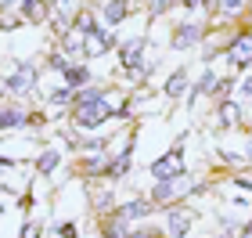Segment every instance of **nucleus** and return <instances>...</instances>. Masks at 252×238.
<instances>
[{
	"label": "nucleus",
	"mask_w": 252,
	"mask_h": 238,
	"mask_svg": "<svg viewBox=\"0 0 252 238\" xmlns=\"http://www.w3.org/2000/svg\"><path fill=\"white\" fill-rule=\"evenodd\" d=\"M184 87H188V76L184 72H173V76H169V83H166V94H180Z\"/></svg>",
	"instance_id": "obj_9"
},
{
	"label": "nucleus",
	"mask_w": 252,
	"mask_h": 238,
	"mask_svg": "<svg viewBox=\"0 0 252 238\" xmlns=\"http://www.w3.org/2000/svg\"><path fill=\"white\" fill-rule=\"evenodd\" d=\"M18 123H22V116H18L15 108H7V112H4V127H18Z\"/></svg>",
	"instance_id": "obj_16"
},
{
	"label": "nucleus",
	"mask_w": 252,
	"mask_h": 238,
	"mask_svg": "<svg viewBox=\"0 0 252 238\" xmlns=\"http://www.w3.org/2000/svg\"><path fill=\"white\" fill-rule=\"evenodd\" d=\"M22 238H36V224H29V228H22Z\"/></svg>",
	"instance_id": "obj_18"
},
{
	"label": "nucleus",
	"mask_w": 252,
	"mask_h": 238,
	"mask_svg": "<svg viewBox=\"0 0 252 238\" xmlns=\"http://www.w3.org/2000/svg\"><path fill=\"white\" fill-rule=\"evenodd\" d=\"M32 79H36V72H32L29 65H22V69L7 79V94H26V90L32 87Z\"/></svg>",
	"instance_id": "obj_2"
},
{
	"label": "nucleus",
	"mask_w": 252,
	"mask_h": 238,
	"mask_svg": "<svg viewBox=\"0 0 252 238\" xmlns=\"http://www.w3.org/2000/svg\"><path fill=\"white\" fill-rule=\"evenodd\" d=\"M242 90H245V98H252V79H245V87H242Z\"/></svg>",
	"instance_id": "obj_19"
},
{
	"label": "nucleus",
	"mask_w": 252,
	"mask_h": 238,
	"mask_svg": "<svg viewBox=\"0 0 252 238\" xmlns=\"http://www.w3.org/2000/svg\"><path fill=\"white\" fill-rule=\"evenodd\" d=\"M144 213H148V206H144V202H130V206H126V209L119 213V217L126 220V217H144Z\"/></svg>",
	"instance_id": "obj_11"
},
{
	"label": "nucleus",
	"mask_w": 252,
	"mask_h": 238,
	"mask_svg": "<svg viewBox=\"0 0 252 238\" xmlns=\"http://www.w3.org/2000/svg\"><path fill=\"white\" fill-rule=\"evenodd\" d=\"M242 7V0H223V11H238Z\"/></svg>",
	"instance_id": "obj_17"
},
{
	"label": "nucleus",
	"mask_w": 252,
	"mask_h": 238,
	"mask_svg": "<svg viewBox=\"0 0 252 238\" xmlns=\"http://www.w3.org/2000/svg\"><path fill=\"white\" fill-rule=\"evenodd\" d=\"M188 224H191V217H188L184 209H173V213H169V235H173V238L184 235V231H188Z\"/></svg>",
	"instance_id": "obj_5"
},
{
	"label": "nucleus",
	"mask_w": 252,
	"mask_h": 238,
	"mask_svg": "<svg viewBox=\"0 0 252 238\" xmlns=\"http://www.w3.org/2000/svg\"><path fill=\"white\" fill-rule=\"evenodd\" d=\"M180 170H184V163H180V155H166L155 163V177L166 180V177H180Z\"/></svg>",
	"instance_id": "obj_3"
},
{
	"label": "nucleus",
	"mask_w": 252,
	"mask_h": 238,
	"mask_svg": "<svg viewBox=\"0 0 252 238\" xmlns=\"http://www.w3.org/2000/svg\"><path fill=\"white\" fill-rule=\"evenodd\" d=\"M188 4H191V7H194V4H202V0H188Z\"/></svg>",
	"instance_id": "obj_20"
},
{
	"label": "nucleus",
	"mask_w": 252,
	"mask_h": 238,
	"mask_svg": "<svg viewBox=\"0 0 252 238\" xmlns=\"http://www.w3.org/2000/svg\"><path fill=\"white\" fill-rule=\"evenodd\" d=\"M105 116H108V101L105 98L79 101V105H76V123H79V127H97Z\"/></svg>",
	"instance_id": "obj_1"
},
{
	"label": "nucleus",
	"mask_w": 252,
	"mask_h": 238,
	"mask_svg": "<svg viewBox=\"0 0 252 238\" xmlns=\"http://www.w3.org/2000/svg\"><path fill=\"white\" fill-rule=\"evenodd\" d=\"M65 76L72 79V83H83V79H87V69H72V65H68V69H65Z\"/></svg>",
	"instance_id": "obj_14"
},
{
	"label": "nucleus",
	"mask_w": 252,
	"mask_h": 238,
	"mask_svg": "<svg viewBox=\"0 0 252 238\" xmlns=\"http://www.w3.org/2000/svg\"><path fill=\"white\" fill-rule=\"evenodd\" d=\"M220 116H223V123H227V127H231V123L238 119V105H223V112H220Z\"/></svg>",
	"instance_id": "obj_15"
},
{
	"label": "nucleus",
	"mask_w": 252,
	"mask_h": 238,
	"mask_svg": "<svg viewBox=\"0 0 252 238\" xmlns=\"http://www.w3.org/2000/svg\"><path fill=\"white\" fill-rule=\"evenodd\" d=\"M76 26H79V29H83V33H87V36H90V33H97V29H94V18H90V15H87V11H83V15H79V18H76Z\"/></svg>",
	"instance_id": "obj_13"
},
{
	"label": "nucleus",
	"mask_w": 252,
	"mask_h": 238,
	"mask_svg": "<svg viewBox=\"0 0 252 238\" xmlns=\"http://www.w3.org/2000/svg\"><path fill=\"white\" fill-rule=\"evenodd\" d=\"M227 54L238 62V65H245V62H252V36H238L231 47H227Z\"/></svg>",
	"instance_id": "obj_4"
},
{
	"label": "nucleus",
	"mask_w": 252,
	"mask_h": 238,
	"mask_svg": "<svg viewBox=\"0 0 252 238\" xmlns=\"http://www.w3.org/2000/svg\"><path fill=\"white\" fill-rule=\"evenodd\" d=\"M194 40H198V29H194V26H180V33H177V47H191V43Z\"/></svg>",
	"instance_id": "obj_8"
},
{
	"label": "nucleus",
	"mask_w": 252,
	"mask_h": 238,
	"mask_svg": "<svg viewBox=\"0 0 252 238\" xmlns=\"http://www.w3.org/2000/svg\"><path fill=\"white\" fill-rule=\"evenodd\" d=\"M123 15H126V4H123V0H108V4H105V18L112 22V26L123 22Z\"/></svg>",
	"instance_id": "obj_7"
},
{
	"label": "nucleus",
	"mask_w": 252,
	"mask_h": 238,
	"mask_svg": "<svg viewBox=\"0 0 252 238\" xmlns=\"http://www.w3.org/2000/svg\"><path fill=\"white\" fill-rule=\"evenodd\" d=\"M54 166H58V152H47V155L40 159V170H43V173H51Z\"/></svg>",
	"instance_id": "obj_12"
},
{
	"label": "nucleus",
	"mask_w": 252,
	"mask_h": 238,
	"mask_svg": "<svg viewBox=\"0 0 252 238\" xmlns=\"http://www.w3.org/2000/svg\"><path fill=\"white\" fill-rule=\"evenodd\" d=\"M83 43H87V54H101V51L108 47V40H105V33H101V29H97V33H90Z\"/></svg>",
	"instance_id": "obj_6"
},
{
	"label": "nucleus",
	"mask_w": 252,
	"mask_h": 238,
	"mask_svg": "<svg viewBox=\"0 0 252 238\" xmlns=\"http://www.w3.org/2000/svg\"><path fill=\"white\" fill-rule=\"evenodd\" d=\"M137 58H141V40H133V43H130V47H126V51H123V62H126V65H130V69H133V65H137Z\"/></svg>",
	"instance_id": "obj_10"
}]
</instances>
